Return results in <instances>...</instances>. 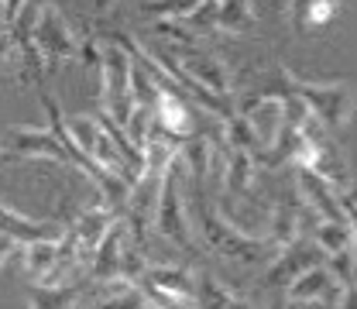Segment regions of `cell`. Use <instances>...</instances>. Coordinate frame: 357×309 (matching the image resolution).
Segmentation results:
<instances>
[{
    "label": "cell",
    "instance_id": "obj_1",
    "mask_svg": "<svg viewBox=\"0 0 357 309\" xmlns=\"http://www.w3.org/2000/svg\"><path fill=\"white\" fill-rule=\"evenodd\" d=\"M192 234H196V244L199 248H210L213 255H220L227 262H241V265H261L265 255L275 251L268 241L251 237L241 227H234L217 206H206V199L196 206Z\"/></svg>",
    "mask_w": 357,
    "mask_h": 309
},
{
    "label": "cell",
    "instance_id": "obj_2",
    "mask_svg": "<svg viewBox=\"0 0 357 309\" xmlns=\"http://www.w3.org/2000/svg\"><path fill=\"white\" fill-rule=\"evenodd\" d=\"M155 230L169 241L182 248L185 255H196V234H192V217L185 210V165L182 158H176L169 165V172L162 176V193H158V210H155Z\"/></svg>",
    "mask_w": 357,
    "mask_h": 309
},
{
    "label": "cell",
    "instance_id": "obj_3",
    "mask_svg": "<svg viewBox=\"0 0 357 309\" xmlns=\"http://www.w3.org/2000/svg\"><path fill=\"white\" fill-rule=\"evenodd\" d=\"M285 86L310 107L312 117L330 134L351 128V121L357 114V96L351 83H310L296 73H285Z\"/></svg>",
    "mask_w": 357,
    "mask_h": 309
},
{
    "label": "cell",
    "instance_id": "obj_4",
    "mask_svg": "<svg viewBox=\"0 0 357 309\" xmlns=\"http://www.w3.org/2000/svg\"><path fill=\"white\" fill-rule=\"evenodd\" d=\"M100 114L117 128H128L134 114L131 100V55L103 35V62H100Z\"/></svg>",
    "mask_w": 357,
    "mask_h": 309
},
{
    "label": "cell",
    "instance_id": "obj_5",
    "mask_svg": "<svg viewBox=\"0 0 357 309\" xmlns=\"http://www.w3.org/2000/svg\"><path fill=\"white\" fill-rule=\"evenodd\" d=\"M35 45L42 52L45 73L52 76L62 62H76V31L69 24V17L55 7V3H45L42 14H38V24H35Z\"/></svg>",
    "mask_w": 357,
    "mask_h": 309
},
{
    "label": "cell",
    "instance_id": "obj_6",
    "mask_svg": "<svg viewBox=\"0 0 357 309\" xmlns=\"http://www.w3.org/2000/svg\"><path fill=\"white\" fill-rule=\"evenodd\" d=\"M158 193H162V179L158 176H137V182L128 193V203L121 210V220L128 227V237H131L134 248L144 251V241H148V230L155 227V210H158Z\"/></svg>",
    "mask_w": 357,
    "mask_h": 309
},
{
    "label": "cell",
    "instance_id": "obj_7",
    "mask_svg": "<svg viewBox=\"0 0 357 309\" xmlns=\"http://www.w3.org/2000/svg\"><path fill=\"white\" fill-rule=\"evenodd\" d=\"M296 193H299V203L310 210L316 220H347L344 213V193L323 179L312 169H296Z\"/></svg>",
    "mask_w": 357,
    "mask_h": 309
},
{
    "label": "cell",
    "instance_id": "obj_8",
    "mask_svg": "<svg viewBox=\"0 0 357 309\" xmlns=\"http://www.w3.org/2000/svg\"><path fill=\"white\" fill-rule=\"evenodd\" d=\"M165 52L176 59L178 69H182L192 83H199L203 89H210V93H217V96H230V73H227L220 55L206 52L203 45H199V48H165Z\"/></svg>",
    "mask_w": 357,
    "mask_h": 309
},
{
    "label": "cell",
    "instance_id": "obj_9",
    "mask_svg": "<svg viewBox=\"0 0 357 309\" xmlns=\"http://www.w3.org/2000/svg\"><path fill=\"white\" fill-rule=\"evenodd\" d=\"M7 141H10V144H7V148H10V155H21V158H48V162H59V165H69L73 172H79L76 155H73V151H66V144H62L52 131L21 124V128H10Z\"/></svg>",
    "mask_w": 357,
    "mask_h": 309
},
{
    "label": "cell",
    "instance_id": "obj_10",
    "mask_svg": "<svg viewBox=\"0 0 357 309\" xmlns=\"http://www.w3.org/2000/svg\"><path fill=\"white\" fill-rule=\"evenodd\" d=\"M340 292H344V285H340V278L330 271V265L306 268L296 282L285 285V299H289V303H326L330 309H337Z\"/></svg>",
    "mask_w": 357,
    "mask_h": 309
},
{
    "label": "cell",
    "instance_id": "obj_11",
    "mask_svg": "<svg viewBox=\"0 0 357 309\" xmlns=\"http://www.w3.org/2000/svg\"><path fill=\"white\" fill-rule=\"evenodd\" d=\"M319 255H323V251H319L312 241H296V244H289V248L278 251L275 262L265 268V289H285V285L296 282L306 268L323 265Z\"/></svg>",
    "mask_w": 357,
    "mask_h": 309
},
{
    "label": "cell",
    "instance_id": "obj_12",
    "mask_svg": "<svg viewBox=\"0 0 357 309\" xmlns=\"http://www.w3.org/2000/svg\"><path fill=\"white\" fill-rule=\"evenodd\" d=\"M237 114L248 121V128H251V131H255V137L261 141V148H268V144L278 137L282 124H285L282 100H278L275 93H255V96H244Z\"/></svg>",
    "mask_w": 357,
    "mask_h": 309
},
{
    "label": "cell",
    "instance_id": "obj_13",
    "mask_svg": "<svg viewBox=\"0 0 357 309\" xmlns=\"http://www.w3.org/2000/svg\"><path fill=\"white\" fill-rule=\"evenodd\" d=\"M128 244V227L124 220L117 217L114 227L107 230V237L96 244V251L89 255V265H86V278L96 282V285H107V282H117L121 278V251Z\"/></svg>",
    "mask_w": 357,
    "mask_h": 309
},
{
    "label": "cell",
    "instance_id": "obj_14",
    "mask_svg": "<svg viewBox=\"0 0 357 309\" xmlns=\"http://www.w3.org/2000/svg\"><path fill=\"white\" fill-rule=\"evenodd\" d=\"M0 234L10 237L17 248H24V244H35V241H59L66 234V227L55 220L24 217V213H17V210H10V206L0 203Z\"/></svg>",
    "mask_w": 357,
    "mask_h": 309
},
{
    "label": "cell",
    "instance_id": "obj_15",
    "mask_svg": "<svg viewBox=\"0 0 357 309\" xmlns=\"http://www.w3.org/2000/svg\"><path fill=\"white\" fill-rule=\"evenodd\" d=\"M306 220L316 223L310 210L299 203V199H292V203H275V210H271V220H268V244L275 248V251H285L289 244H296L299 241V234H303V227Z\"/></svg>",
    "mask_w": 357,
    "mask_h": 309
},
{
    "label": "cell",
    "instance_id": "obj_16",
    "mask_svg": "<svg viewBox=\"0 0 357 309\" xmlns=\"http://www.w3.org/2000/svg\"><path fill=\"white\" fill-rule=\"evenodd\" d=\"M117 220V213L110 210V206H103V203H96V206H89L83 210L76 220L69 223V234L76 237V244H79V255H83V262L89 265V255L96 251V244L107 237V230L114 227Z\"/></svg>",
    "mask_w": 357,
    "mask_h": 309
},
{
    "label": "cell",
    "instance_id": "obj_17",
    "mask_svg": "<svg viewBox=\"0 0 357 309\" xmlns=\"http://www.w3.org/2000/svg\"><path fill=\"white\" fill-rule=\"evenodd\" d=\"M137 282H148L151 289L172 296L178 303H189L192 306V292H196V275L189 268H178V265H148L144 275Z\"/></svg>",
    "mask_w": 357,
    "mask_h": 309
},
{
    "label": "cell",
    "instance_id": "obj_18",
    "mask_svg": "<svg viewBox=\"0 0 357 309\" xmlns=\"http://www.w3.org/2000/svg\"><path fill=\"white\" fill-rule=\"evenodd\" d=\"M155 121L172 137H178L182 144L192 137V107L185 103V96H178L172 89H162L158 93V100H155Z\"/></svg>",
    "mask_w": 357,
    "mask_h": 309
},
{
    "label": "cell",
    "instance_id": "obj_19",
    "mask_svg": "<svg viewBox=\"0 0 357 309\" xmlns=\"http://www.w3.org/2000/svg\"><path fill=\"white\" fill-rule=\"evenodd\" d=\"M310 241L326 258H354V227H351V220H316Z\"/></svg>",
    "mask_w": 357,
    "mask_h": 309
},
{
    "label": "cell",
    "instance_id": "obj_20",
    "mask_svg": "<svg viewBox=\"0 0 357 309\" xmlns=\"http://www.w3.org/2000/svg\"><path fill=\"white\" fill-rule=\"evenodd\" d=\"M89 285V278H76L66 285H35L28 296V309H79Z\"/></svg>",
    "mask_w": 357,
    "mask_h": 309
},
{
    "label": "cell",
    "instance_id": "obj_21",
    "mask_svg": "<svg viewBox=\"0 0 357 309\" xmlns=\"http://www.w3.org/2000/svg\"><path fill=\"white\" fill-rule=\"evenodd\" d=\"M344 0H289V21L299 35H310L312 28L330 24L340 14Z\"/></svg>",
    "mask_w": 357,
    "mask_h": 309
},
{
    "label": "cell",
    "instance_id": "obj_22",
    "mask_svg": "<svg viewBox=\"0 0 357 309\" xmlns=\"http://www.w3.org/2000/svg\"><path fill=\"white\" fill-rule=\"evenodd\" d=\"M255 179H258L255 155L244 151V148H230L227 144V165H223V186H227V193L248 196L255 189Z\"/></svg>",
    "mask_w": 357,
    "mask_h": 309
},
{
    "label": "cell",
    "instance_id": "obj_23",
    "mask_svg": "<svg viewBox=\"0 0 357 309\" xmlns=\"http://www.w3.org/2000/svg\"><path fill=\"white\" fill-rule=\"evenodd\" d=\"M258 28V10L251 0H220L217 14V31L227 35H251Z\"/></svg>",
    "mask_w": 357,
    "mask_h": 309
},
{
    "label": "cell",
    "instance_id": "obj_24",
    "mask_svg": "<svg viewBox=\"0 0 357 309\" xmlns=\"http://www.w3.org/2000/svg\"><path fill=\"white\" fill-rule=\"evenodd\" d=\"M237 296L223 285L213 271H199L196 275V292H192V306L196 309H230Z\"/></svg>",
    "mask_w": 357,
    "mask_h": 309
},
{
    "label": "cell",
    "instance_id": "obj_25",
    "mask_svg": "<svg viewBox=\"0 0 357 309\" xmlns=\"http://www.w3.org/2000/svg\"><path fill=\"white\" fill-rule=\"evenodd\" d=\"M24 271L31 278L45 282L55 268V258H59V241H35V244H24Z\"/></svg>",
    "mask_w": 357,
    "mask_h": 309
},
{
    "label": "cell",
    "instance_id": "obj_26",
    "mask_svg": "<svg viewBox=\"0 0 357 309\" xmlns=\"http://www.w3.org/2000/svg\"><path fill=\"white\" fill-rule=\"evenodd\" d=\"M103 289H107V299L96 309H151L148 299L137 292V285H128V282L117 278V282H107Z\"/></svg>",
    "mask_w": 357,
    "mask_h": 309
},
{
    "label": "cell",
    "instance_id": "obj_27",
    "mask_svg": "<svg viewBox=\"0 0 357 309\" xmlns=\"http://www.w3.org/2000/svg\"><path fill=\"white\" fill-rule=\"evenodd\" d=\"M199 3L203 0H144V17H151V21H182Z\"/></svg>",
    "mask_w": 357,
    "mask_h": 309
},
{
    "label": "cell",
    "instance_id": "obj_28",
    "mask_svg": "<svg viewBox=\"0 0 357 309\" xmlns=\"http://www.w3.org/2000/svg\"><path fill=\"white\" fill-rule=\"evenodd\" d=\"M66 128H69V137H73V144L83 151L89 158V151H93V144H96V134H100V128H96V117L93 114H76V117H66ZM93 162V158H89Z\"/></svg>",
    "mask_w": 357,
    "mask_h": 309
},
{
    "label": "cell",
    "instance_id": "obj_29",
    "mask_svg": "<svg viewBox=\"0 0 357 309\" xmlns=\"http://www.w3.org/2000/svg\"><path fill=\"white\" fill-rule=\"evenodd\" d=\"M151 31H155L158 38L172 42V48H199V45H203V38H199L196 31H189L182 21H155Z\"/></svg>",
    "mask_w": 357,
    "mask_h": 309
},
{
    "label": "cell",
    "instance_id": "obj_30",
    "mask_svg": "<svg viewBox=\"0 0 357 309\" xmlns=\"http://www.w3.org/2000/svg\"><path fill=\"white\" fill-rule=\"evenodd\" d=\"M158 93H162V89L155 86V80H151L137 62H131V100H134V107H148V110H155Z\"/></svg>",
    "mask_w": 357,
    "mask_h": 309
},
{
    "label": "cell",
    "instance_id": "obj_31",
    "mask_svg": "<svg viewBox=\"0 0 357 309\" xmlns=\"http://www.w3.org/2000/svg\"><path fill=\"white\" fill-rule=\"evenodd\" d=\"M217 14H220V0H203V3H199V7L189 14V17H182V24L203 38V35L217 31Z\"/></svg>",
    "mask_w": 357,
    "mask_h": 309
},
{
    "label": "cell",
    "instance_id": "obj_32",
    "mask_svg": "<svg viewBox=\"0 0 357 309\" xmlns=\"http://www.w3.org/2000/svg\"><path fill=\"white\" fill-rule=\"evenodd\" d=\"M14 76H17V55H14V45L3 31L0 35V80H14Z\"/></svg>",
    "mask_w": 357,
    "mask_h": 309
},
{
    "label": "cell",
    "instance_id": "obj_33",
    "mask_svg": "<svg viewBox=\"0 0 357 309\" xmlns=\"http://www.w3.org/2000/svg\"><path fill=\"white\" fill-rule=\"evenodd\" d=\"M337 309H357V282L344 285V292H340V303H337Z\"/></svg>",
    "mask_w": 357,
    "mask_h": 309
},
{
    "label": "cell",
    "instance_id": "obj_34",
    "mask_svg": "<svg viewBox=\"0 0 357 309\" xmlns=\"http://www.w3.org/2000/svg\"><path fill=\"white\" fill-rule=\"evenodd\" d=\"M21 7H24V0H3V28L17 17V10H21Z\"/></svg>",
    "mask_w": 357,
    "mask_h": 309
},
{
    "label": "cell",
    "instance_id": "obj_35",
    "mask_svg": "<svg viewBox=\"0 0 357 309\" xmlns=\"http://www.w3.org/2000/svg\"><path fill=\"white\" fill-rule=\"evenodd\" d=\"M14 248H17V244H14L10 237H3V234H0V268L7 265V258L14 255Z\"/></svg>",
    "mask_w": 357,
    "mask_h": 309
},
{
    "label": "cell",
    "instance_id": "obj_36",
    "mask_svg": "<svg viewBox=\"0 0 357 309\" xmlns=\"http://www.w3.org/2000/svg\"><path fill=\"white\" fill-rule=\"evenodd\" d=\"M230 309H255V306H251V303H248V299H241V296H237V299H234V303H230Z\"/></svg>",
    "mask_w": 357,
    "mask_h": 309
},
{
    "label": "cell",
    "instance_id": "obj_37",
    "mask_svg": "<svg viewBox=\"0 0 357 309\" xmlns=\"http://www.w3.org/2000/svg\"><path fill=\"white\" fill-rule=\"evenodd\" d=\"M344 196H347V199H351V203H354V206H357V179H354V182H351V189H347Z\"/></svg>",
    "mask_w": 357,
    "mask_h": 309
},
{
    "label": "cell",
    "instance_id": "obj_38",
    "mask_svg": "<svg viewBox=\"0 0 357 309\" xmlns=\"http://www.w3.org/2000/svg\"><path fill=\"white\" fill-rule=\"evenodd\" d=\"M93 3H96V10H110L114 7V0H93Z\"/></svg>",
    "mask_w": 357,
    "mask_h": 309
},
{
    "label": "cell",
    "instance_id": "obj_39",
    "mask_svg": "<svg viewBox=\"0 0 357 309\" xmlns=\"http://www.w3.org/2000/svg\"><path fill=\"white\" fill-rule=\"evenodd\" d=\"M278 3H285V0H278Z\"/></svg>",
    "mask_w": 357,
    "mask_h": 309
}]
</instances>
